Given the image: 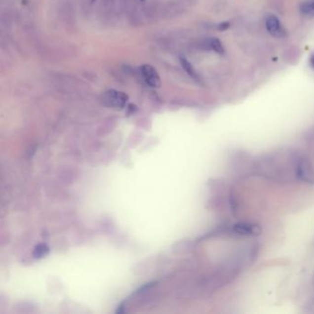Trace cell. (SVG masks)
I'll return each instance as SVG.
<instances>
[{
    "mask_svg": "<svg viewBox=\"0 0 314 314\" xmlns=\"http://www.w3.org/2000/svg\"><path fill=\"white\" fill-rule=\"evenodd\" d=\"M301 9H302L303 11H305V12L314 11V2H311V3L305 4V6L301 7Z\"/></svg>",
    "mask_w": 314,
    "mask_h": 314,
    "instance_id": "obj_9",
    "label": "cell"
},
{
    "mask_svg": "<svg viewBox=\"0 0 314 314\" xmlns=\"http://www.w3.org/2000/svg\"><path fill=\"white\" fill-rule=\"evenodd\" d=\"M311 65H312V67L314 69V55L312 56V58H311Z\"/></svg>",
    "mask_w": 314,
    "mask_h": 314,
    "instance_id": "obj_12",
    "label": "cell"
},
{
    "mask_svg": "<svg viewBox=\"0 0 314 314\" xmlns=\"http://www.w3.org/2000/svg\"><path fill=\"white\" fill-rule=\"evenodd\" d=\"M229 27H230V22H228V21H224V22L219 23V26H218V29H219V31L223 32V31H226L227 29H229Z\"/></svg>",
    "mask_w": 314,
    "mask_h": 314,
    "instance_id": "obj_10",
    "label": "cell"
},
{
    "mask_svg": "<svg viewBox=\"0 0 314 314\" xmlns=\"http://www.w3.org/2000/svg\"><path fill=\"white\" fill-rule=\"evenodd\" d=\"M180 62H181V65H182V68L184 69L185 72L190 76L193 78H197V74H196V71L194 69V67L190 64V62L188 61L187 59H185L184 57H181L180 58Z\"/></svg>",
    "mask_w": 314,
    "mask_h": 314,
    "instance_id": "obj_7",
    "label": "cell"
},
{
    "mask_svg": "<svg viewBox=\"0 0 314 314\" xmlns=\"http://www.w3.org/2000/svg\"><path fill=\"white\" fill-rule=\"evenodd\" d=\"M94 1H95V0H92V2H94Z\"/></svg>",
    "mask_w": 314,
    "mask_h": 314,
    "instance_id": "obj_13",
    "label": "cell"
},
{
    "mask_svg": "<svg viewBox=\"0 0 314 314\" xmlns=\"http://www.w3.org/2000/svg\"><path fill=\"white\" fill-rule=\"evenodd\" d=\"M294 173L298 180L307 185H314V170L312 162L304 157H297L294 165Z\"/></svg>",
    "mask_w": 314,
    "mask_h": 314,
    "instance_id": "obj_1",
    "label": "cell"
},
{
    "mask_svg": "<svg viewBox=\"0 0 314 314\" xmlns=\"http://www.w3.org/2000/svg\"><path fill=\"white\" fill-rule=\"evenodd\" d=\"M234 234L239 236H258L262 233L259 225L250 222H239L233 227Z\"/></svg>",
    "mask_w": 314,
    "mask_h": 314,
    "instance_id": "obj_3",
    "label": "cell"
},
{
    "mask_svg": "<svg viewBox=\"0 0 314 314\" xmlns=\"http://www.w3.org/2000/svg\"><path fill=\"white\" fill-rule=\"evenodd\" d=\"M140 72L143 77L145 82L154 89H157L160 87V78L157 74V70L154 69L151 65H143L140 67Z\"/></svg>",
    "mask_w": 314,
    "mask_h": 314,
    "instance_id": "obj_4",
    "label": "cell"
},
{
    "mask_svg": "<svg viewBox=\"0 0 314 314\" xmlns=\"http://www.w3.org/2000/svg\"><path fill=\"white\" fill-rule=\"evenodd\" d=\"M49 253V247L45 243H40L37 246H35V250H34V257L37 259H41L45 257Z\"/></svg>",
    "mask_w": 314,
    "mask_h": 314,
    "instance_id": "obj_6",
    "label": "cell"
},
{
    "mask_svg": "<svg viewBox=\"0 0 314 314\" xmlns=\"http://www.w3.org/2000/svg\"><path fill=\"white\" fill-rule=\"evenodd\" d=\"M209 46L212 50H214L216 53H218L219 55H223L225 53V49L223 47L222 42L219 41V39L213 38L209 41Z\"/></svg>",
    "mask_w": 314,
    "mask_h": 314,
    "instance_id": "obj_8",
    "label": "cell"
},
{
    "mask_svg": "<svg viewBox=\"0 0 314 314\" xmlns=\"http://www.w3.org/2000/svg\"><path fill=\"white\" fill-rule=\"evenodd\" d=\"M123 313H124V309H123V303H122L117 309V314H123Z\"/></svg>",
    "mask_w": 314,
    "mask_h": 314,
    "instance_id": "obj_11",
    "label": "cell"
},
{
    "mask_svg": "<svg viewBox=\"0 0 314 314\" xmlns=\"http://www.w3.org/2000/svg\"><path fill=\"white\" fill-rule=\"evenodd\" d=\"M140 1H145V0H140Z\"/></svg>",
    "mask_w": 314,
    "mask_h": 314,
    "instance_id": "obj_14",
    "label": "cell"
},
{
    "mask_svg": "<svg viewBox=\"0 0 314 314\" xmlns=\"http://www.w3.org/2000/svg\"><path fill=\"white\" fill-rule=\"evenodd\" d=\"M128 101V96L122 91L110 89L103 96V102L106 106L116 109H122Z\"/></svg>",
    "mask_w": 314,
    "mask_h": 314,
    "instance_id": "obj_2",
    "label": "cell"
},
{
    "mask_svg": "<svg viewBox=\"0 0 314 314\" xmlns=\"http://www.w3.org/2000/svg\"><path fill=\"white\" fill-rule=\"evenodd\" d=\"M266 26H267L268 33L275 37H279L283 35L279 20L275 16L267 17V21H266Z\"/></svg>",
    "mask_w": 314,
    "mask_h": 314,
    "instance_id": "obj_5",
    "label": "cell"
}]
</instances>
